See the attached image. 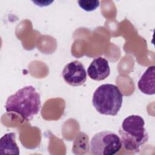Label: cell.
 I'll return each mask as SVG.
<instances>
[{
  "mask_svg": "<svg viewBox=\"0 0 155 155\" xmlns=\"http://www.w3.org/2000/svg\"><path fill=\"white\" fill-rule=\"evenodd\" d=\"M41 108L40 94L31 85L24 87L8 96L5 105L7 112L17 113L27 121L38 114Z\"/></svg>",
  "mask_w": 155,
  "mask_h": 155,
  "instance_id": "1",
  "label": "cell"
},
{
  "mask_svg": "<svg viewBox=\"0 0 155 155\" xmlns=\"http://www.w3.org/2000/svg\"><path fill=\"white\" fill-rule=\"evenodd\" d=\"M144 119L139 115H130L125 118L119 129L122 147L127 150L139 153L140 148L148 139Z\"/></svg>",
  "mask_w": 155,
  "mask_h": 155,
  "instance_id": "2",
  "label": "cell"
},
{
  "mask_svg": "<svg viewBox=\"0 0 155 155\" xmlns=\"http://www.w3.org/2000/svg\"><path fill=\"white\" fill-rule=\"evenodd\" d=\"M122 100L123 94L117 86L105 84L99 85L94 91L92 104L100 114L114 116L119 111Z\"/></svg>",
  "mask_w": 155,
  "mask_h": 155,
  "instance_id": "3",
  "label": "cell"
},
{
  "mask_svg": "<svg viewBox=\"0 0 155 155\" xmlns=\"http://www.w3.org/2000/svg\"><path fill=\"white\" fill-rule=\"evenodd\" d=\"M122 147L119 136L108 130L95 134L90 143V152L94 155H113L117 153Z\"/></svg>",
  "mask_w": 155,
  "mask_h": 155,
  "instance_id": "4",
  "label": "cell"
},
{
  "mask_svg": "<svg viewBox=\"0 0 155 155\" xmlns=\"http://www.w3.org/2000/svg\"><path fill=\"white\" fill-rule=\"evenodd\" d=\"M62 76L66 83L74 87L84 84L87 80L85 68L78 60L68 63L62 71Z\"/></svg>",
  "mask_w": 155,
  "mask_h": 155,
  "instance_id": "5",
  "label": "cell"
},
{
  "mask_svg": "<svg viewBox=\"0 0 155 155\" xmlns=\"http://www.w3.org/2000/svg\"><path fill=\"white\" fill-rule=\"evenodd\" d=\"M88 76L94 81H103L110 74V68L108 61L102 57L93 60L87 69Z\"/></svg>",
  "mask_w": 155,
  "mask_h": 155,
  "instance_id": "6",
  "label": "cell"
},
{
  "mask_svg": "<svg viewBox=\"0 0 155 155\" xmlns=\"http://www.w3.org/2000/svg\"><path fill=\"white\" fill-rule=\"evenodd\" d=\"M137 87L143 94L153 95L155 93V66L151 65L147 68L139 79Z\"/></svg>",
  "mask_w": 155,
  "mask_h": 155,
  "instance_id": "7",
  "label": "cell"
},
{
  "mask_svg": "<svg viewBox=\"0 0 155 155\" xmlns=\"http://www.w3.org/2000/svg\"><path fill=\"white\" fill-rule=\"evenodd\" d=\"M14 133L5 134L0 139V154H19V148L15 140Z\"/></svg>",
  "mask_w": 155,
  "mask_h": 155,
  "instance_id": "8",
  "label": "cell"
},
{
  "mask_svg": "<svg viewBox=\"0 0 155 155\" xmlns=\"http://www.w3.org/2000/svg\"><path fill=\"white\" fill-rule=\"evenodd\" d=\"M79 7L86 12H91L99 6V1L97 0H80L78 1Z\"/></svg>",
  "mask_w": 155,
  "mask_h": 155,
  "instance_id": "9",
  "label": "cell"
}]
</instances>
